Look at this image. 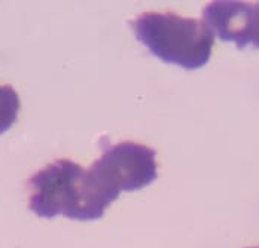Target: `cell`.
<instances>
[{
	"mask_svg": "<svg viewBox=\"0 0 259 248\" xmlns=\"http://www.w3.org/2000/svg\"><path fill=\"white\" fill-rule=\"evenodd\" d=\"M155 150L149 146L122 141L104 150L90 173L104 192L118 199L121 192L140 190L155 181Z\"/></svg>",
	"mask_w": 259,
	"mask_h": 248,
	"instance_id": "cell-3",
	"label": "cell"
},
{
	"mask_svg": "<svg viewBox=\"0 0 259 248\" xmlns=\"http://www.w3.org/2000/svg\"><path fill=\"white\" fill-rule=\"evenodd\" d=\"M130 24L139 42L168 64L195 70L210 60L214 33L201 20L171 12H146Z\"/></svg>",
	"mask_w": 259,
	"mask_h": 248,
	"instance_id": "cell-2",
	"label": "cell"
},
{
	"mask_svg": "<svg viewBox=\"0 0 259 248\" xmlns=\"http://www.w3.org/2000/svg\"><path fill=\"white\" fill-rule=\"evenodd\" d=\"M204 23L221 40L234 42L238 49L259 48V3L213 2L203 11Z\"/></svg>",
	"mask_w": 259,
	"mask_h": 248,
	"instance_id": "cell-4",
	"label": "cell"
},
{
	"mask_svg": "<svg viewBox=\"0 0 259 248\" xmlns=\"http://www.w3.org/2000/svg\"><path fill=\"white\" fill-rule=\"evenodd\" d=\"M28 208L39 217L64 216L72 220L102 219L115 201L97 184L90 170L70 159H57L28 180Z\"/></svg>",
	"mask_w": 259,
	"mask_h": 248,
	"instance_id": "cell-1",
	"label": "cell"
},
{
	"mask_svg": "<svg viewBox=\"0 0 259 248\" xmlns=\"http://www.w3.org/2000/svg\"><path fill=\"white\" fill-rule=\"evenodd\" d=\"M20 97L11 85H0V134L15 124L20 112Z\"/></svg>",
	"mask_w": 259,
	"mask_h": 248,
	"instance_id": "cell-5",
	"label": "cell"
},
{
	"mask_svg": "<svg viewBox=\"0 0 259 248\" xmlns=\"http://www.w3.org/2000/svg\"><path fill=\"white\" fill-rule=\"evenodd\" d=\"M252 248H259V247H252Z\"/></svg>",
	"mask_w": 259,
	"mask_h": 248,
	"instance_id": "cell-6",
	"label": "cell"
}]
</instances>
